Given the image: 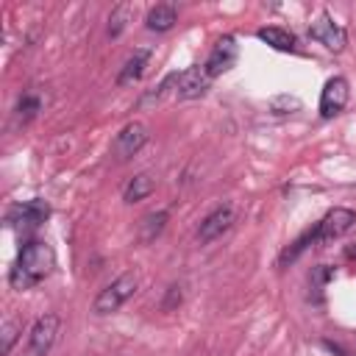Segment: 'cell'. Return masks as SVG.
Instances as JSON below:
<instances>
[{"label": "cell", "instance_id": "cell-1", "mask_svg": "<svg viewBox=\"0 0 356 356\" xmlns=\"http://www.w3.org/2000/svg\"><path fill=\"white\" fill-rule=\"evenodd\" d=\"M56 267V253L47 242L42 239H33V242H25L22 250L17 253V261L8 273V284L14 289H31L36 286L39 281H44Z\"/></svg>", "mask_w": 356, "mask_h": 356}, {"label": "cell", "instance_id": "cell-2", "mask_svg": "<svg viewBox=\"0 0 356 356\" xmlns=\"http://www.w3.org/2000/svg\"><path fill=\"white\" fill-rule=\"evenodd\" d=\"M136 286H139V275H136L134 270L122 273L120 278H114L108 286L100 289V295H97L95 303H92V312H95V314H111V312H117V309L136 292Z\"/></svg>", "mask_w": 356, "mask_h": 356}, {"label": "cell", "instance_id": "cell-3", "mask_svg": "<svg viewBox=\"0 0 356 356\" xmlns=\"http://www.w3.org/2000/svg\"><path fill=\"white\" fill-rule=\"evenodd\" d=\"M353 222H356V211L353 209H345V206H337V209H331L314 225V242H334L342 234H348L353 228Z\"/></svg>", "mask_w": 356, "mask_h": 356}, {"label": "cell", "instance_id": "cell-4", "mask_svg": "<svg viewBox=\"0 0 356 356\" xmlns=\"http://www.w3.org/2000/svg\"><path fill=\"white\" fill-rule=\"evenodd\" d=\"M309 36H312L314 42H320L325 50H334V53L345 50V44H348V33H345V28H342L328 11H323V14L309 25Z\"/></svg>", "mask_w": 356, "mask_h": 356}, {"label": "cell", "instance_id": "cell-5", "mask_svg": "<svg viewBox=\"0 0 356 356\" xmlns=\"http://www.w3.org/2000/svg\"><path fill=\"white\" fill-rule=\"evenodd\" d=\"M58 328H61L58 314H53V312L42 314V317L33 323L31 337H28L31 353H33V356H47L50 348H53V342H56V337H58Z\"/></svg>", "mask_w": 356, "mask_h": 356}, {"label": "cell", "instance_id": "cell-6", "mask_svg": "<svg viewBox=\"0 0 356 356\" xmlns=\"http://www.w3.org/2000/svg\"><path fill=\"white\" fill-rule=\"evenodd\" d=\"M147 142V128L142 122H128L125 128H120V134L114 136L111 153L117 161H128L131 156H136Z\"/></svg>", "mask_w": 356, "mask_h": 356}, {"label": "cell", "instance_id": "cell-7", "mask_svg": "<svg viewBox=\"0 0 356 356\" xmlns=\"http://www.w3.org/2000/svg\"><path fill=\"white\" fill-rule=\"evenodd\" d=\"M47 217H50V206H47V200L33 197V200H25V203L11 206L6 220H8V225H17V228H39Z\"/></svg>", "mask_w": 356, "mask_h": 356}, {"label": "cell", "instance_id": "cell-8", "mask_svg": "<svg viewBox=\"0 0 356 356\" xmlns=\"http://www.w3.org/2000/svg\"><path fill=\"white\" fill-rule=\"evenodd\" d=\"M236 56H239V44H236L234 36L217 39V44L211 47V53H209V58H206V64H203L206 75H209V78H217V75L228 72V70L236 64Z\"/></svg>", "mask_w": 356, "mask_h": 356}, {"label": "cell", "instance_id": "cell-9", "mask_svg": "<svg viewBox=\"0 0 356 356\" xmlns=\"http://www.w3.org/2000/svg\"><path fill=\"white\" fill-rule=\"evenodd\" d=\"M348 97H350V86H348V81H345L342 75L328 78L325 86H323V92H320V114H323L325 120L337 117V114L345 108Z\"/></svg>", "mask_w": 356, "mask_h": 356}, {"label": "cell", "instance_id": "cell-10", "mask_svg": "<svg viewBox=\"0 0 356 356\" xmlns=\"http://www.w3.org/2000/svg\"><path fill=\"white\" fill-rule=\"evenodd\" d=\"M209 83H211V78L206 75L203 67H186V70L175 72V86H172V92H175V97H181V100H192V97L206 95Z\"/></svg>", "mask_w": 356, "mask_h": 356}, {"label": "cell", "instance_id": "cell-11", "mask_svg": "<svg viewBox=\"0 0 356 356\" xmlns=\"http://www.w3.org/2000/svg\"><path fill=\"white\" fill-rule=\"evenodd\" d=\"M231 222H234V209H231V206L214 209L209 217L200 220V225H197V242H200V245L214 242L220 234H225V231L231 228Z\"/></svg>", "mask_w": 356, "mask_h": 356}, {"label": "cell", "instance_id": "cell-12", "mask_svg": "<svg viewBox=\"0 0 356 356\" xmlns=\"http://www.w3.org/2000/svg\"><path fill=\"white\" fill-rule=\"evenodd\" d=\"M150 56H153L150 47H136V50L125 58V64H122V70H120V75H117V86H131L134 81H139V78L145 75L147 64H150Z\"/></svg>", "mask_w": 356, "mask_h": 356}, {"label": "cell", "instance_id": "cell-13", "mask_svg": "<svg viewBox=\"0 0 356 356\" xmlns=\"http://www.w3.org/2000/svg\"><path fill=\"white\" fill-rule=\"evenodd\" d=\"M175 22H178V6H175V3H156V6L147 11V17H145L147 31H156V33L170 31Z\"/></svg>", "mask_w": 356, "mask_h": 356}, {"label": "cell", "instance_id": "cell-14", "mask_svg": "<svg viewBox=\"0 0 356 356\" xmlns=\"http://www.w3.org/2000/svg\"><path fill=\"white\" fill-rule=\"evenodd\" d=\"M256 36H259L261 42H267L270 47L281 50V53H295V50H298V39H295V33H289L286 28L267 25V28H259Z\"/></svg>", "mask_w": 356, "mask_h": 356}, {"label": "cell", "instance_id": "cell-15", "mask_svg": "<svg viewBox=\"0 0 356 356\" xmlns=\"http://www.w3.org/2000/svg\"><path fill=\"white\" fill-rule=\"evenodd\" d=\"M153 189H156V181H153L147 172H139V175H134V178L125 184L122 200H125V203H139V200H145Z\"/></svg>", "mask_w": 356, "mask_h": 356}, {"label": "cell", "instance_id": "cell-16", "mask_svg": "<svg viewBox=\"0 0 356 356\" xmlns=\"http://www.w3.org/2000/svg\"><path fill=\"white\" fill-rule=\"evenodd\" d=\"M167 225V211H150L139 220V239L142 242H153Z\"/></svg>", "mask_w": 356, "mask_h": 356}, {"label": "cell", "instance_id": "cell-17", "mask_svg": "<svg viewBox=\"0 0 356 356\" xmlns=\"http://www.w3.org/2000/svg\"><path fill=\"white\" fill-rule=\"evenodd\" d=\"M14 111H17L19 122H31V120L42 111V95H39V92H22Z\"/></svg>", "mask_w": 356, "mask_h": 356}, {"label": "cell", "instance_id": "cell-18", "mask_svg": "<svg viewBox=\"0 0 356 356\" xmlns=\"http://www.w3.org/2000/svg\"><path fill=\"white\" fill-rule=\"evenodd\" d=\"M131 17H134V6L117 3V6L111 8V14H108V33H111V36H120V33L125 31V25L131 22Z\"/></svg>", "mask_w": 356, "mask_h": 356}, {"label": "cell", "instance_id": "cell-19", "mask_svg": "<svg viewBox=\"0 0 356 356\" xmlns=\"http://www.w3.org/2000/svg\"><path fill=\"white\" fill-rule=\"evenodd\" d=\"M312 242H314V228L303 231V234H300V236H298V239H295V242H292V245H289V248L281 253V264H286V261H295V259H298V256H300V253H303V250H306Z\"/></svg>", "mask_w": 356, "mask_h": 356}, {"label": "cell", "instance_id": "cell-20", "mask_svg": "<svg viewBox=\"0 0 356 356\" xmlns=\"http://www.w3.org/2000/svg\"><path fill=\"white\" fill-rule=\"evenodd\" d=\"M298 108H300V100L295 95H278L270 100V111H275V114H292Z\"/></svg>", "mask_w": 356, "mask_h": 356}, {"label": "cell", "instance_id": "cell-21", "mask_svg": "<svg viewBox=\"0 0 356 356\" xmlns=\"http://www.w3.org/2000/svg\"><path fill=\"white\" fill-rule=\"evenodd\" d=\"M0 334H3V356H8L11 348H14V342L19 339V323L17 320H6L3 328H0Z\"/></svg>", "mask_w": 356, "mask_h": 356}, {"label": "cell", "instance_id": "cell-22", "mask_svg": "<svg viewBox=\"0 0 356 356\" xmlns=\"http://www.w3.org/2000/svg\"><path fill=\"white\" fill-rule=\"evenodd\" d=\"M175 303H181V286H170V298L164 300V309H172Z\"/></svg>", "mask_w": 356, "mask_h": 356}]
</instances>
